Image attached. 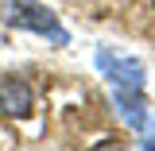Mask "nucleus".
I'll return each instance as SVG.
<instances>
[{
    "label": "nucleus",
    "mask_w": 155,
    "mask_h": 151,
    "mask_svg": "<svg viewBox=\"0 0 155 151\" xmlns=\"http://www.w3.org/2000/svg\"><path fill=\"white\" fill-rule=\"evenodd\" d=\"M116 89V113L124 116V124L132 132H143L147 128V101H143V89H124V85H113Z\"/></svg>",
    "instance_id": "7ed1b4c3"
},
{
    "label": "nucleus",
    "mask_w": 155,
    "mask_h": 151,
    "mask_svg": "<svg viewBox=\"0 0 155 151\" xmlns=\"http://www.w3.org/2000/svg\"><path fill=\"white\" fill-rule=\"evenodd\" d=\"M143 151H155V136H147V147H143Z\"/></svg>",
    "instance_id": "423d86ee"
},
{
    "label": "nucleus",
    "mask_w": 155,
    "mask_h": 151,
    "mask_svg": "<svg viewBox=\"0 0 155 151\" xmlns=\"http://www.w3.org/2000/svg\"><path fill=\"white\" fill-rule=\"evenodd\" d=\"M8 23L51 39L54 47H66V43H70V31H66V27L58 23V16L47 4H39V0H12V4H8Z\"/></svg>",
    "instance_id": "f257e3e1"
},
{
    "label": "nucleus",
    "mask_w": 155,
    "mask_h": 151,
    "mask_svg": "<svg viewBox=\"0 0 155 151\" xmlns=\"http://www.w3.org/2000/svg\"><path fill=\"white\" fill-rule=\"evenodd\" d=\"M31 105H35V97H31V85H27V81H19V77H0V113L27 116Z\"/></svg>",
    "instance_id": "20e7f679"
},
{
    "label": "nucleus",
    "mask_w": 155,
    "mask_h": 151,
    "mask_svg": "<svg viewBox=\"0 0 155 151\" xmlns=\"http://www.w3.org/2000/svg\"><path fill=\"white\" fill-rule=\"evenodd\" d=\"M97 151H124L120 143H105V147H97Z\"/></svg>",
    "instance_id": "39448f33"
},
{
    "label": "nucleus",
    "mask_w": 155,
    "mask_h": 151,
    "mask_svg": "<svg viewBox=\"0 0 155 151\" xmlns=\"http://www.w3.org/2000/svg\"><path fill=\"white\" fill-rule=\"evenodd\" d=\"M93 62H97V70L109 77L113 85H124V89H143V81H147L143 62H140V58H132V54H124V51L97 47V51H93Z\"/></svg>",
    "instance_id": "f03ea898"
}]
</instances>
